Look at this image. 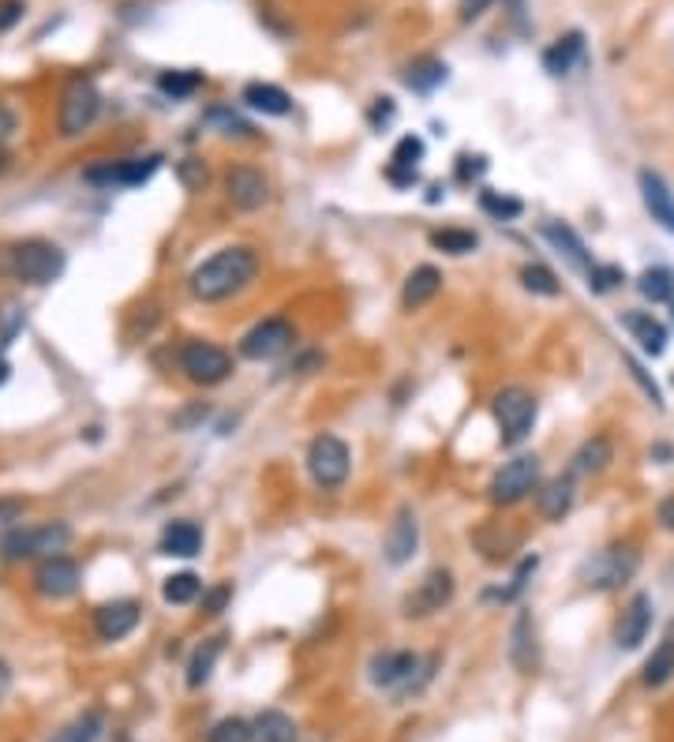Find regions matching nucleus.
<instances>
[{"instance_id":"obj_21","label":"nucleus","mask_w":674,"mask_h":742,"mask_svg":"<svg viewBox=\"0 0 674 742\" xmlns=\"http://www.w3.org/2000/svg\"><path fill=\"white\" fill-rule=\"evenodd\" d=\"M544 72L547 75H570L577 64H585V34L581 30H570L562 34L559 41H551V46L544 49Z\"/></svg>"},{"instance_id":"obj_18","label":"nucleus","mask_w":674,"mask_h":742,"mask_svg":"<svg viewBox=\"0 0 674 742\" xmlns=\"http://www.w3.org/2000/svg\"><path fill=\"white\" fill-rule=\"evenodd\" d=\"M652 619H656L652 596H648V593H637L634 601L626 604V611H622L619 630H614V645L626 648V653H634V648H640V641H645V638H648V630H652Z\"/></svg>"},{"instance_id":"obj_32","label":"nucleus","mask_w":674,"mask_h":742,"mask_svg":"<svg viewBox=\"0 0 674 742\" xmlns=\"http://www.w3.org/2000/svg\"><path fill=\"white\" fill-rule=\"evenodd\" d=\"M671 679H674V638L660 641V648H656V653L648 656V664H645V675H640V682H645L648 690H660V687H667Z\"/></svg>"},{"instance_id":"obj_43","label":"nucleus","mask_w":674,"mask_h":742,"mask_svg":"<svg viewBox=\"0 0 674 742\" xmlns=\"http://www.w3.org/2000/svg\"><path fill=\"white\" fill-rule=\"evenodd\" d=\"M622 282H626V270L614 267V263H596L592 270H588V289L592 293H614Z\"/></svg>"},{"instance_id":"obj_30","label":"nucleus","mask_w":674,"mask_h":742,"mask_svg":"<svg viewBox=\"0 0 674 742\" xmlns=\"http://www.w3.org/2000/svg\"><path fill=\"white\" fill-rule=\"evenodd\" d=\"M251 742H297V724L277 708H266L251 720Z\"/></svg>"},{"instance_id":"obj_56","label":"nucleus","mask_w":674,"mask_h":742,"mask_svg":"<svg viewBox=\"0 0 674 742\" xmlns=\"http://www.w3.org/2000/svg\"><path fill=\"white\" fill-rule=\"evenodd\" d=\"M656 521H660V529H667V533H674V495H667V499H660V506H656Z\"/></svg>"},{"instance_id":"obj_50","label":"nucleus","mask_w":674,"mask_h":742,"mask_svg":"<svg viewBox=\"0 0 674 742\" xmlns=\"http://www.w3.org/2000/svg\"><path fill=\"white\" fill-rule=\"evenodd\" d=\"M394 116H398V109H394V98H375V106H371L367 121H371V128H386Z\"/></svg>"},{"instance_id":"obj_49","label":"nucleus","mask_w":674,"mask_h":742,"mask_svg":"<svg viewBox=\"0 0 674 742\" xmlns=\"http://www.w3.org/2000/svg\"><path fill=\"white\" fill-rule=\"evenodd\" d=\"M229 601H233V589L229 585H217V589H210V593H202V611H207V615H222Z\"/></svg>"},{"instance_id":"obj_4","label":"nucleus","mask_w":674,"mask_h":742,"mask_svg":"<svg viewBox=\"0 0 674 742\" xmlns=\"http://www.w3.org/2000/svg\"><path fill=\"white\" fill-rule=\"evenodd\" d=\"M536 412H539V405L525 386H506V391L495 394V424H499L502 446L525 443L536 424Z\"/></svg>"},{"instance_id":"obj_33","label":"nucleus","mask_w":674,"mask_h":742,"mask_svg":"<svg viewBox=\"0 0 674 742\" xmlns=\"http://www.w3.org/2000/svg\"><path fill=\"white\" fill-rule=\"evenodd\" d=\"M101 731H105V716H101L98 708H90V713L75 716V720L57 731L49 742H98Z\"/></svg>"},{"instance_id":"obj_42","label":"nucleus","mask_w":674,"mask_h":742,"mask_svg":"<svg viewBox=\"0 0 674 742\" xmlns=\"http://www.w3.org/2000/svg\"><path fill=\"white\" fill-rule=\"evenodd\" d=\"M536 567H539V559L536 555H528L525 562H521L517 567V573H513V581L506 589H499V593H487V601H502V604H510V601H517L521 593H525V585H528V578H533L536 573Z\"/></svg>"},{"instance_id":"obj_9","label":"nucleus","mask_w":674,"mask_h":742,"mask_svg":"<svg viewBox=\"0 0 674 742\" xmlns=\"http://www.w3.org/2000/svg\"><path fill=\"white\" fill-rule=\"evenodd\" d=\"M101 109V95L95 87V79L90 75H75V79H67L64 95H61V116H57V124H61V135H79L87 132L90 124H95Z\"/></svg>"},{"instance_id":"obj_20","label":"nucleus","mask_w":674,"mask_h":742,"mask_svg":"<svg viewBox=\"0 0 674 742\" xmlns=\"http://www.w3.org/2000/svg\"><path fill=\"white\" fill-rule=\"evenodd\" d=\"M622 326L634 334V342L648 357H663L667 353V326L652 316V311H622Z\"/></svg>"},{"instance_id":"obj_17","label":"nucleus","mask_w":674,"mask_h":742,"mask_svg":"<svg viewBox=\"0 0 674 742\" xmlns=\"http://www.w3.org/2000/svg\"><path fill=\"white\" fill-rule=\"evenodd\" d=\"M416 547H420V521H416V514H412V506H401V510L394 514L390 529H386L383 555L390 567H404V562H412Z\"/></svg>"},{"instance_id":"obj_28","label":"nucleus","mask_w":674,"mask_h":742,"mask_svg":"<svg viewBox=\"0 0 674 742\" xmlns=\"http://www.w3.org/2000/svg\"><path fill=\"white\" fill-rule=\"evenodd\" d=\"M202 547V529L196 521H168L162 533V555H173V559H191L199 555Z\"/></svg>"},{"instance_id":"obj_46","label":"nucleus","mask_w":674,"mask_h":742,"mask_svg":"<svg viewBox=\"0 0 674 742\" xmlns=\"http://www.w3.org/2000/svg\"><path fill=\"white\" fill-rule=\"evenodd\" d=\"M23 521V499H0V536L15 533Z\"/></svg>"},{"instance_id":"obj_15","label":"nucleus","mask_w":674,"mask_h":742,"mask_svg":"<svg viewBox=\"0 0 674 742\" xmlns=\"http://www.w3.org/2000/svg\"><path fill=\"white\" fill-rule=\"evenodd\" d=\"M225 196L236 210H259L266 207L270 199V181L263 173H259L255 165H233L229 173H225Z\"/></svg>"},{"instance_id":"obj_40","label":"nucleus","mask_w":674,"mask_h":742,"mask_svg":"<svg viewBox=\"0 0 674 742\" xmlns=\"http://www.w3.org/2000/svg\"><path fill=\"white\" fill-rule=\"evenodd\" d=\"M27 326V308L20 300H0V353L15 342Z\"/></svg>"},{"instance_id":"obj_23","label":"nucleus","mask_w":674,"mask_h":742,"mask_svg":"<svg viewBox=\"0 0 674 742\" xmlns=\"http://www.w3.org/2000/svg\"><path fill=\"white\" fill-rule=\"evenodd\" d=\"M539 236H544L551 248H559V256H566L570 263L577 270H585V274L596 267L592 256H588V248H585V240H581V236L573 233L566 222H544V225H539Z\"/></svg>"},{"instance_id":"obj_34","label":"nucleus","mask_w":674,"mask_h":742,"mask_svg":"<svg viewBox=\"0 0 674 742\" xmlns=\"http://www.w3.org/2000/svg\"><path fill=\"white\" fill-rule=\"evenodd\" d=\"M637 289H640V297L652 300V304H667V300H674V270H671V267H652V270H645V274L637 277Z\"/></svg>"},{"instance_id":"obj_16","label":"nucleus","mask_w":674,"mask_h":742,"mask_svg":"<svg viewBox=\"0 0 674 742\" xmlns=\"http://www.w3.org/2000/svg\"><path fill=\"white\" fill-rule=\"evenodd\" d=\"M637 188H640V202H645L648 218H652L660 230H667L674 236V191H671V184L663 181L656 169H640Z\"/></svg>"},{"instance_id":"obj_47","label":"nucleus","mask_w":674,"mask_h":742,"mask_svg":"<svg viewBox=\"0 0 674 742\" xmlns=\"http://www.w3.org/2000/svg\"><path fill=\"white\" fill-rule=\"evenodd\" d=\"M626 368H629V375H634L637 383H640V391H645L648 398H652V405H656V409H663V394H660V386H656L652 379H648V371L640 368L634 357H626Z\"/></svg>"},{"instance_id":"obj_44","label":"nucleus","mask_w":674,"mask_h":742,"mask_svg":"<svg viewBox=\"0 0 674 742\" xmlns=\"http://www.w3.org/2000/svg\"><path fill=\"white\" fill-rule=\"evenodd\" d=\"M390 162L416 169L420 162H424V139H420V135H401L398 147H394V154H390Z\"/></svg>"},{"instance_id":"obj_57","label":"nucleus","mask_w":674,"mask_h":742,"mask_svg":"<svg viewBox=\"0 0 674 742\" xmlns=\"http://www.w3.org/2000/svg\"><path fill=\"white\" fill-rule=\"evenodd\" d=\"M8 687H12V668H8V664H4V660H0V702H4Z\"/></svg>"},{"instance_id":"obj_14","label":"nucleus","mask_w":674,"mask_h":742,"mask_svg":"<svg viewBox=\"0 0 674 742\" xmlns=\"http://www.w3.org/2000/svg\"><path fill=\"white\" fill-rule=\"evenodd\" d=\"M79 581H83L79 562L67 559V555H49V559H41V567L34 570V589H38L41 596H49V601L72 596L75 589H79Z\"/></svg>"},{"instance_id":"obj_22","label":"nucleus","mask_w":674,"mask_h":742,"mask_svg":"<svg viewBox=\"0 0 674 742\" xmlns=\"http://www.w3.org/2000/svg\"><path fill=\"white\" fill-rule=\"evenodd\" d=\"M510 660L521 675H533L539 664V648H536V627H533V615L521 611L513 619L510 630Z\"/></svg>"},{"instance_id":"obj_27","label":"nucleus","mask_w":674,"mask_h":742,"mask_svg":"<svg viewBox=\"0 0 674 742\" xmlns=\"http://www.w3.org/2000/svg\"><path fill=\"white\" fill-rule=\"evenodd\" d=\"M536 506L547 521H562L573 506V477H554L547 484H539L536 492Z\"/></svg>"},{"instance_id":"obj_10","label":"nucleus","mask_w":674,"mask_h":742,"mask_svg":"<svg viewBox=\"0 0 674 742\" xmlns=\"http://www.w3.org/2000/svg\"><path fill=\"white\" fill-rule=\"evenodd\" d=\"M487 492H491L495 506H517L521 499H528L533 492H539V458L536 454H521V458L506 461L491 477Z\"/></svg>"},{"instance_id":"obj_48","label":"nucleus","mask_w":674,"mask_h":742,"mask_svg":"<svg viewBox=\"0 0 674 742\" xmlns=\"http://www.w3.org/2000/svg\"><path fill=\"white\" fill-rule=\"evenodd\" d=\"M495 4H499V0H458V20L476 23V20H484Z\"/></svg>"},{"instance_id":"obj_2","label":"nucleus","mask_w":674,"mask_h":742,"mask_svg":"<svg viewBox=\"0 0 674 742\" xmlns=\"http://www.w3.org/2000/svg\"><path fill=\"white\" fill-rule=\"evenodd\" d=\"M0 274L27 285H49L64 274V251L53 240H41V236L4 244L0 248Z\"/></svg>"},{"instance_id":"obj_36","label":"nucleus","mask_w":674,"mask_h":742,"mask_svg":"<svg viewBox=\"0 0 674 742\" xmlns=\"http://www.w3.org/2000/svg\"><path fill=\"white\" fill-rule=\"evenodd\" d=\"M202 593H207V589H202V578L191 570L173 573V578H165V585H162V596L168 604H196Z\"/></svg>"},{"instance_id":"obj_38","label":"nucleus","mask_w":674,"mask_h":742,"mask_svg":"<svg viewBox=\"0 0 674 742\" xmlns=\"http://www.w3.org/2000/svg\"><path fill=\"white\" fill-rule=\"evenodd\" d=\"M479 210L491 214L495 222H513V218L525 214V202L517 196H506V191H479Z\"/></svg>"},{"instance_id":"obj_52","label":"nucleus","mask_w":674,"mask_h":742,"mask_svg":"<svg viewBox=\"0 0 674 742\" xmlns=\"http://www.w3.org/2000/svg\"><path fill=\"white\" fill-rule=\"evenodd\" d=\"M23 12H27L23 0H0V30H12L23 20Z\"/></svg>"},{"instance_id":"obj_13","label":"nucleus","mask_w":674,"mask_h":742,"mask_svg":"<svg viewBox=\"0 0 674 742\" xmlns=\"http://www.w3.org/2000/svg\"><path fill=\"white\" fill-rule=\"evenodd\" d=\"M453 589L458 585H453L450 570H442V567L427 570L424 578H420V585L404 596V604H401L404 615H409V619H427V615L442 611V607L453 601Z\"/></svg>"},{"instance_id":"obj_35","label":"nucleus","mask_w":674,"mask_h":742,"mask_svg":"<svg viewBox=\"0 0 674 742\" xmlns=\"http://www.w3.org/2000/svg\"><path fill=\"white\" fill-rule=\"evenodd\" d=\"M427 240H432V248L446 251V256H469V251L479 248V236L472 230H458V225H450V230H435Z\"/></svg>"},{"instance_id":"obj_26","label":"nucleus","mask_w":674,"mask_h":742,"mask_svg":"<svg viewBox=\"0 0 674 742\" xmlns=\"http://www.w3.org/2000/svg\"><path fill=\"white\" fill-rule=\"evenodd\" d=\"M240 101L263 116H289L292 113V98L285 95L282 87H274V83H248Z\"/></svg>"},{"instance_id":"obj_24","label":"nucleus","mask_w":674,"mask_h":742,"mask_svg":"<svg viewBox=\"0 0 674 742\" xmlns=\"http://www.w3.org/2000/svg\"><path fill=\"white\" fill-rule=\"evenodd\" d=\"M442 289V270L438 267H416L409 277H404V289H401V308L404 311H416L424 304H432Z\"/></svg>"},{"instance_id":"obj_12","label":"nucleus","mask_w":674,"mask_h":742,"mask_svg":"<svg viewBox=\"0 0 674 742\" xmlns=\"http://www.w3.org/2000/svg\"><path fill=\"white\" fill-rule=\"evenodd\" d=\"M158 165H162V158H158V154H147V158H116V162L90 165L87 173H83V181L98 184V188H139V184H147L150 176L158 173Z\"/></svg>"},{"instance_id":"obj_31","label":"nucleus","mask_w":674,"mask_h":742,"mask_svg":"<svg viewBox=\"0 0 674 742\" xmlns=\"http://www.w3.org/2000/svg\"><path fill=\"white\" fill-rule=\"evenodd\" d=\"M222 648H225V638L217 634V638H207L196 653H191V660H188V687L191 690H199V687H207V682H210L217 656H222Z\"/></svg>"},{"instance_id":"obj_6","label":"nucleus","mask_w":674,"mask_h":742,"mask_svg":"<svg viewBox=\"0 0 674 742\" xmlns=\"http://www.w3.org/2000/svg\"><path fill=\"white\" fill-rule=\"evenodd\" d=\"M72 540V529L67 525H38V529H15V533L4 536L0 544V555L8 562H23V559H49V555L64 552V544Z\"/></svg>"},{"instance_id":"obj_11","label":"nucleus","mask_w":674,"mask_h":742,"mask_svg":"<svg viewBox=\"0 0 674 742\" xmlns=\"http://www.w3.org/2000/svg\"><path fill=\"white\" fill-rule=\"evenodd\" d=\"M292 342H297V326H292L285 316H270L240 337V357L244 360H274V357H282V353H289Z\"/></svg>"},{"instance_id":"obj_39","label":"nucleus","mask_w":674,"mask_h":742,"mask_svg":"<svg viewBox=\"0 0 674 742\" xmlns=\"http://www.w3.org/2000/svg\"><path fill=\"white\" fill-rule=\"evenodd\" d=\"M521 285H525L528 293H536V297H559V293H562L554 270H547L544 263H525V267H521Z\"/></svg>"},{"instance_id":"obj_29","label":"nucleus","mask_w":674,"mask_h":742,"mask_svg":"<svg viewBox=\"0 0 674 742\" xmlns=\"http://www.w3.org/2000/svg\"><path fill=\"white\" fill-rule=\"evenodd\" d=\"M401 79L416 95H432V90H438L446 83V64L438 57H416L412 64H404Z\"/></svg>"},{"instance_id":"obj_3","label":"nucleus","mask_w":674,"mask_h":742,"mask_svg":"<svg viewBox=\"0 0 674 742\" xmlns=\"http://www.w3.org/2000/svg\"><path fill=\"white\" fill-rule=\"evenodd\" d=\"M637 570H640L637 544H611V547H603V552H596L592 559L581 562L577 578L585 581V589H592V593H614V589L626 585Z\"/></svg>"},{"instance_id":"obj_37","label":"nucleus","mask_w":674,"mask_h":742,"mask_svg":"<svg viewBox=\"0 0 674 742\" xmlns=\"http://www.w3.org/2000/svg\"><path fill=\"white\" fill-rule=\"evenodd\" d=\"M199 87H202V72H191V67H184V72H162V75H158V90H162L165 98H173V101L191 98Z\"/></svg>"},{"instance_id":"obj_53","label":"nucleus","mask_w":674,"mask_h":742,"mask_svg":"<svg viewBox=\"0 0 674 742\" xmlns=\"http://www.w3.org/2000/svg\"><path fill=\"white\" fill-rule=\"evenodd\" d=\"M386 181L394 184V188H412V184L420 181V173L416 169H409V165H386Z\"/></svg>"},{"instance_id":"obj_45","label":"nucleus","mask_w":674,"mask_h":742,"mask_svg":"<svg viewBox=\"0 0 674 742\" xmlns=\"http://www.w3.org/2000/svg\"><path fill=\"white\" fill-rule=\"evenodd\" d=\"M207 121H210V124H217V128H222V135H251V124H248V121H240V116H236L233 109H225V106H214V109H210Z\"/></svg>"},{"instance_id":"obj_25","label":"nucleus","mask_w":674,"mask_h":742,"mask_svg":"<svg viewBox=\"0 0 674 742\" xmlns=\"http://www.w3.org/2000/svg\"><path fill=\"white\" fill-rule=\"evenodd\" d=\"M614 461V446L607 435H592L577 446V454L570 458V477H596Z\"/></svg>"},{"instance_id":"obj_8","label":"nucleus","mask_w":674,"mask_h":742,"mask_svg":"<svg viewBox=\"0 0 674 742\" xmlns=\"http://www.w3.org/2000/svg\"><path fill=\"white\" fill-rule=\"evenodd\" d=\"M180 371L199 386H217L233 375V357L222 349V345L191 337V342L180 345Z\"/></svg>"},{"instance_id":"obj_55","label":"nucleus","mask_w":674,"mask_h":742,"mask_svg":"<svg viewBox=\"0 0 674 742\" xmlns=\"http://www.w3.org/2000/svg\"><path fill=\"white\" fill-rule=\"evenodd\" d=\"M15 128H20V116H15L12 106H4V101H0V143L12 139Z\"/></svg>"},{"instance_id":"obj_1","label":"nucleus","mask_w":674,"mask_h":742,"mask_svg":"<svg viewBox=\"0 0 674 742\" xmlns=\"http://www.w3.org/2000/svg\"><path fill=\"white\" fill-rule=\"evenodd\" d=\"M255 274H259V251L248 248V244H229V248L214 251V256L202 259L191 270L188 289L202 304H217L248 289L255 282Z\"/></svg>"},{"instance_id":"obj_5","label":"nucleus","mask_w":674,"mask_h":742,"mask_svg":"<svg viewBox=\"0 0 674 742\" xmlns=\"http://www.w3.org/2000/svg\"><path fill=\"white\" fill-rule=\"evenodd\" d=\"M349 469H352V454L349 446H345V438H337L330 432L315 435L308 446V472L311 480H315L323 492H334V487H341L345 480H349Z\"/></svg>"},{"instance_id":"obj_19","label":"nucleus","mask_w":674,"mask_h":742,"mask_svg":"<svg viewBox=\"0 0 674 742\" xmlns=\"http://www.w3.org/2000/svg\"><path fill=\"white\" fill-rule=\"evenodd\" d=\"M139 627V604L135 601H113L95 611V630L101 641H121Z\"/></svg>"},{"instance_id":"obj_51","label":"nucleus","mask_w":674,"mask_h":742,"mask_svg":"<svg viewBox=\"0 0 674 742\" xmlns=\"http://www.w3.org/2000/svg\"><path fill=\"white\" fill-rule=\"evenodd\" d=\"M180 181L188 184V188H207L210 173H207V165H202V162H196V158H188V162L180 165Z\"/></svg>"},{"instance_id":"obj_58","label":"nucleus","mask_w":674,"mask_h":742,"mask_svg":"<svg viewBox=\"0 0 674 742\" xmlns=\"http://www.w3.org/2000/svg\"><path fill=\"white\" fill-rule=\"evenodd\" d=\"M8 379V360H4V353H0V383Z\"/></svg>"},{"instance_id":"obj_41","label":"nucleus","mask_w":674,"mask_h":742,"mask_svg":"<svg viewBox=\"0 0 674 742\" xmlns=\"http://www.w3.org/2000/svg\"><path fill=\"white\" fill-rule=\"evenodd\" d=\"M207 742H251V724L240 716H225L207 731Z\"/></svg>"},{"instance_id":"obj_54","label":"nucleus","mask_w":674,"mask_h":742,"mask_svg":"<svg viewBox=\"0 0 674 742\" xmlns=\"http://www.w3.org/2000/svg\"><path fill=\"white\" fill-rule=\"evenodd\" d=\"M484 158H469V154H461L458 158V181L461 184H469V181H476L479 173H484Z\"/></svg>"},{"instance_id":"obj_7","label":"nucleus","mask_w":674,"mask_h":742,"mask_svg":"<svg viewBox=\"0 0 674 742\" xmlns=\"http://www.w3.org/2000/svg\"><path fill=\"white\" fill-rule=\"evenodd\" d=\"M420 671H424L420 656L409 653V648H386L371 660V682L383 690H398L401 702L409 694H420V687H424V679H416Z\"/></svg>"}]
</instances>
